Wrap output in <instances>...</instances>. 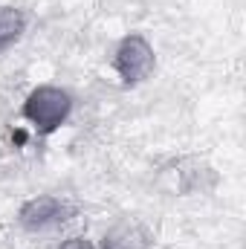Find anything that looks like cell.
<instances>
[{"label":"cell","mask_w":246,"mask_h":249,"mask_svg":"<svg viewBox=\"0 0 246 249\" xmlns=\"http://www.w3.org/2000/svg\"><path fill=\"white\" fill-rule=\"evenodd\" d=\"M72 110V96L61 90V87H53V84H44V87H35L26 102H23V119L29 124H35L41 133H53L58 130L67 116Z\"/></svg>","instance_id":"1"},{"label":"cell","mask_w":246,"mask_h":249,"mask_svg":"<svg viewBox=\"0 0 246 249\" xmlns=\"http://www.w3.org/2000/svg\"><path fill=\"white\" fill-rule=\"evenodd\" d=\"M154 64H157V55L145 35L122 38V44L116 47V55H113V70L119 72L124 84H142L154 72Z\"/></svg>","instance_id":"2"},{"label":"cell","mask_w":246,"mask_h":249,"mask_svg":"<svg viewBox=\"0 0 246 249\" xmlns=\"http://www.w3.org/2000/svg\"><path fill=\"white\" fill-rule=\"evenodd\" d=\"M72 214L70 203L61 197H53V194H41V197H32L20 206L18 212V220L23 229L29 232H41V229H50L55 223H64L67 217Z\"/></svg>","instance_id":"3"},{"label":"cell","mask_w":246,"mask_h":249,"mask_svg":"<svg viewBox=\"0 0 246 249\" xmlns=\"http://www.w3.org/2000/svg\"><path fill=\"white\" fill-rule=\"evenodd\" d=\"M151 244L154 235L136 220H122L110 226L102 238V249H151Z\"/></svg>","instance_id":"4"},{"label":"cell","mask_w":246,"mask_h":249,"mask_svg":"<svg viewBox=\"0 0 246 249\" xmlns=\"http://www.w3.org/2000/svg\"><path fill=\"white\" fill-rule=\"evenodd\" d=\"M26 29V15L18 6H0V50L12 47Z\"/></svg>","instance_id":"5"},{"label":"cell","mask_w":246,"mask_h":249,"mask_svg":"<svg viewBox=\"0 0 246 249\" xmlns=\"http://www.w3.org/2000/svg\"><path fill=\"white\" fill-rule=\"evenodd\" d=\"M58 249H96V247H93V241H87V238H70V241H64Z\"/></svg>","instance_id":"6"}]
</instances>
